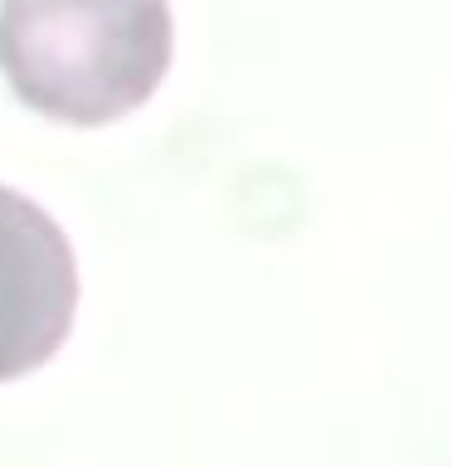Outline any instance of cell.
Wrapping results in <instances>:
<instances>
[{
    "label": "cell",
    "mask_w": 452,
    "mask_h": 467,
    "mask_svg": "<svg viewBox=\"0 0 452 467\" xmlns=\"http://www.w3.org/2000/svg\"><path fill=\"white\" fill-rule=\"evenodd\" d=\"M166 68V0H0V73L54 122H112L141 108Z\"/></svg>",
    "instance_id": "cell-1"
},
{
    "label": "cell",
    "mask_w": 452,
    "mask_h": 467,
    "mask_svg": "<svg viewBox=\"0 0 452 467\" xmlns=\"http://www.w3.org/2000/svg\"><path fill=\"white\" fill-rule=\"evenodd\" d=\"M78 312V263L35 200L0 185V379L54 360Z\"/></svg>",
    "instance_id": "cell-2"
}]
</instances>
